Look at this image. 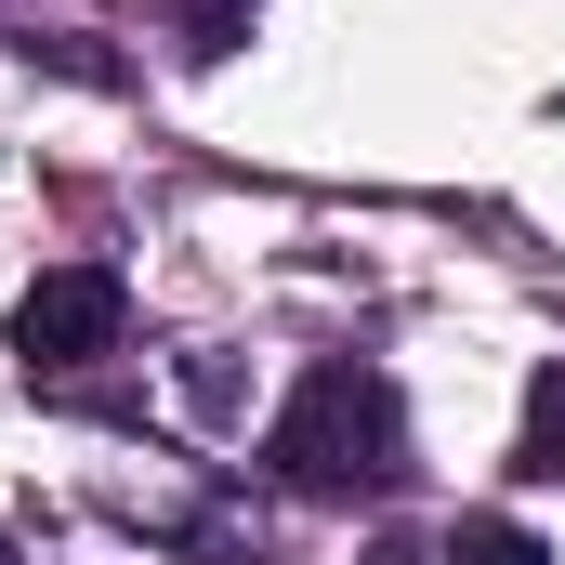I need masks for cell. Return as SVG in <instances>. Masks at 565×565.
<instances>
[{
    "label": "cell",
    "mask_w": 565,
    "mask_h": 565,
    "mask_svg": "<svg viewBox=\"0 0 565 565\" xmlns=\"http://www.w3.org/2000/svg\"><path fill=\"white\" fill-rule=\"evenodd\" d=\"M434 565H553V553H540V526H513V513H460Z\"/></svg>",
    "instance_id": "277c9868"
},
{
    "label": "cell",
    "mask_w": 565,
    "mask_h": 565,
    "mask_svg": "<svg viewBox=\"0 0 565 565\" xmlns=\"http://www.w3.org/2000/svg\"><path fill=\"white\" fill-rule=\"evenodd\" d=\"M119 329H132L119 264H53V277H26V302H13V355L26 369H93V355H119Z\"/></svg>",
    "instance_id": "7a4b0ae2"
},
{
    "label": "cell",
    "mask_w": 565,
    "mask_h": 565,
    "mask_svg": "<svg viewBox=\"0 0 565 565\" xmlns=\"http://www.w3.org/2000/svg\"><path fill=\"white\" fill-rule=\"evenodd\" d=\"M264 473L302 487V500H382V487L408 473V408H395V382H382L369 355H316V369L289 382L277 434H264Z\"/></svg>",
    "instance_id": "6da1fadb"
},
{
    "label": "cell",
    "mask_w": 565,
    "mask_h": 565,
    "mask_svg": "<svg viewBox=\"0 0 565 565\" xmlns=\"http://www.w3.org/2000/svg\"><path fill=\"white\" fill-rule=\"evenodd\" d=\"M184 408H198V422H237V408H250L237 355H184Z\"/></svg>",
    "instance_id": "5b68a950"
},
{
    "label": "cell",
    "mask_w": 565,
    "mask_h": 565,
    "mask_svg": "<svg viewBox=\"0 0 565 565\" xmlns=\"http://www.w3.org/2000/svg\"><path fill=\"white\" fill-rule=\"evenodd\" d=\"M513 473L526 487H565V355L526 382V434H513Z\"/></svg>",
    "instance_id": "3957f363"
},
{
    "label": "cell",
    "mask_w": 565,
    "mask_h": 565,
    "mask_svg": "<svg viewBox=\"0 0 565 565\" xmlns=\"http://www.w3.org/2000/svg\"><path fill=\"white\" fill-rule=\"evenodd\" d=\"M250 13H264V0H184V53H198V66H211V53H237V40H250Z\"/></svg>",
    "instance_id": "8992f818"
}]
</instances>
